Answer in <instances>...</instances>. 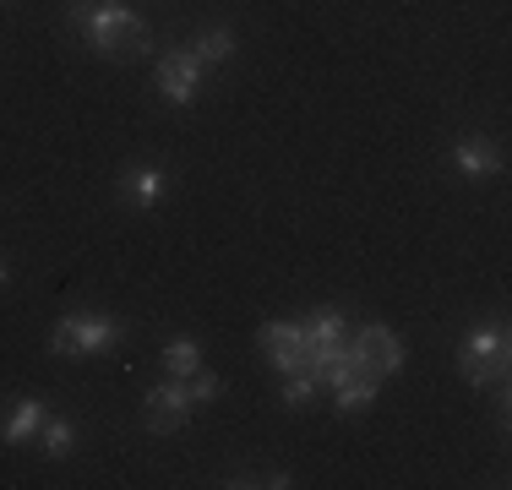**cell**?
Returning <instances> with one entry per match:
<instances>
[{"instance_id": "cell-1", "label": "cell", "mask_w": 512, "mask_h": 490, "mask_svg": "<svg viewBox=\"0 0 512 490\" xmlns=\"http://www.w3.org/2000/svg\"><path fill=\"white\" fill-rule=\"evenodd\" d=\"M66 22L82 33V44L104 60H131L153 55V33L137 6L126 0H66Z\"/></svg>"}, {"instance_id": "cell-2", "label": "cell", "mask_w": 512, "mask_h": 490, "mask_svg": "<svg viewBox=\"0 0 512 490\" xmlns=\"http://www.w3.org/2000/svg\"><path fill=\"white\" fill-rule=\"evenodd\" d=\"M458 371L474 392L507 387V327L502 322H474L458 343Z\"/></svg>"}, {"instance_id": "cell-3", "label": "cell", "mask_w": 512, "mask_h": 490, "mask_svg": "<svg viewBox=\"0 0 512 490\" xmlns=\"http://www.w3.org/2000/svg\"><path fill=\"white\" fill-rule=\"evenodd\" d=\"M120 338H126V322H120V316H104V311L60 316L55 333H50V354L55 360H88V354L120 349Z\"/></svg>"}, {"instance_id": "cell-4", "label": "cell", "mask_w": 512, "mask_h": 490, "mask_svg": "<svg viewBox=\"0 0 512 490\" xmlns=\"http://www.w3.org/2000/svg\"><path fill=\"white\" fill-rule=\"evenodd\" d=\"M404 338L393 333V327H382V322H365L349 333V371H360V376H398L404 371Z\"/></svg>"}, {"instance_id": "cell-5", "label": "cell", "mask_w": 512, "mask_h": 490, "mask_svg": "<svg viewBox=\"0 0 512 490\" xmlns=\"http://www.w3.org/2000/svg\"><path fill=\"white\" fill-rule=\"evenodd\" d=\"M202 60L191 55V49H164L158 55V71H153V82H158V98H164L169 109H186V104H197V93H202Z\"/></svg>"}, {"instance_id": "cell-6", "label": "cell", "mask_w": 512, "mask_h": 490, "mask_svg": "<svg viewBox=\"0 0 512 490\" xmlns=\"http://www.w3.org/2000/svg\"><path fill=\"white\" fill-rule=\"evenodd\" d=\"M191 409H197V403H191V392H186L180 376H164L158 387L142 392V414H148V431L153 436H175L180 425L191 420Z\"/></svg>"}, {"instance_id": "cell-7", "label": "cell", "mask_w": 512, "mask_h": 490, "mask_svg": "<svg viewBox=\"0 0 512 490\" xmlns=\"http://www.w3.org/2000/svg\"><path fill=\"white\" fill-rule=\"evenodd\" d=\"M256 343H262L267 365H273L278 376L306 371V333H300V322H262L256 327Z\"/></svg>"}, {"instance_id": "cell-8", "label": "cell", "mask_w": 512, "mask_h": 490, "mask_svg": "<svg viewBox=\"0 0 512 490\" xmlns=\"http://www.w3.org/2000/svg\"><path fill=\"white\" fill-rule=\"evenodd\" d=\"M164 191H169V169L158 164V158H142V164H126V169H120V180H115V196H120L126 207H142V213L164 202Z\"/></svg>"}, {"instance_id": "cell-9", "label": "cell", "mask_w": 512, "mask_h": 490, "mask_svg": "<svg viewBox=\"0 0 512 490\" xmlns=\"http://www.w3.org/2000/svg\"><path fill=\"white\" fill-rule=\"evenodd\" d=\"M453 169L463 180H496L502 175V147L485 142V137H463L453 147Z\"/></svg>"}, {"instance_id": "cell-10", "label": "cell", "mask_w": 512, "mask_h": 490, "mask_svg": "<svg viewBox=\"0 0 512 490\" xmlns=\"http://www.w3.org/2000/svg\"><path fill=\"white\" fill-rule=\"evenodd\" d=\"M300 333H306V349H333V343L349 338V316L338 311V305H322L316 316L300 322Z\"/></svg>"}, {"instance_id": "cell-11", "label": "cell", "mask_w": 512, "mask_h": 490, "mask_svg": "<svg viewBox=\"0 0 512 490\" xmlns=\"http://www.w3.org/2000/svg\"><path fill=\"white\" fill-rule=\"evenodd\" d=\"M39 452L50 463H60V458H71L77 452V420H66V414H44V425H39Z\"/></svg>"}, {"instance_id": "cell-12", "label": "cell", "mask_w": 512, "mask_h": 490, "mask_svg": "<svg viewBox=\"0 0 512 490\" xmlns=\"http://www.w3.org/2000/svg\"><path fill=\"white\" fill-rule=\"evenodd\" d=\"M39 425H44V403L39 398H22L17 409L6 414V425H0V441H6V447H22V441L39 436Z\"/></svg>"}, {"instance_id": "cell-13", "label": "cell", "mask_w": 512, "mask_h": 490, "mask_svg": "<svg viewBox=\"0 0 512 490\" xmlns=\"http://www.w3.org/2000/svg\"><path fill=\"white\" fill-rule=\"evenodd\" d=\"M376 387H382L376 376H360V371H349L344 382L333 387V409H338V414H365V409L376 403Z\"/></svg>"}, {"instance_id": "cell-14", "label": "cell", "mask_w": 512, "mask_h": 490, "mask_svg": "<svg viewBox=\"0 0 512 490\" xmlns=\"http://www.w3.org/2000/svg\"><path fill=\"white\" fill-rule=\"evenodd\" d=\"M202 371V343L197 338H169L164 343V376H180V382H186V376H197Z\"/></svg>"}, {"instance_id": "cell-15", "label": "cell", "mask_w": 512, "mask_h": 490, "mask_svg": "<svg viewBox=\"0 0 512 490\" xmlns=\"http://www.w3.org/2000/svg\"><path fill=\"white\" fill-rule=\"evenodd\" d=\"M191 55H197L202 66H224V60H235V28H202L197 39H191Z\"/></svg>"}, {"instance_id": "cell-16", "label": "cell", "mask_w": 512, "mask_h": 490, "mask_svg": "<svg viewBox=\"0 0 512 490\" xmlns=\"http://www.w3.org/2000/svg\"><path fill=\"white\" fill-rule=\"evenodd\" d=\"M316 392H322V382H316L311 371H295V376H284V392H278V403H284V409H311Z\"/></svg>"}, {"instance_id": "cell-17", "label": "cell", "mask_w": 512, "mask_h": 490, "mask_svg": "<svg viewBox=\"0 0 512 490\" xmlns=\"http://www.w3.org/2000/svg\"><path fill=\"white\" fill-rule=\"evenodd\" d=\"M186 392H191V403H218L229 392V382L213 371H197V376H186Z\"/></svg>"}, {"instance_id": "cell-18", "label": "cell", "mask_w": 512, "mask_h": 490, "mask_svg": "<svg viewBox=\"0 0 512 490\" xmlns=\"http://www.w3.org/2000/svg\"><path fill=\"white\" fill-rule=\"evenodd\" d=\"M6 278H11V267H6V262H0V289H6Z\"/></svg>"}]
</instances>
